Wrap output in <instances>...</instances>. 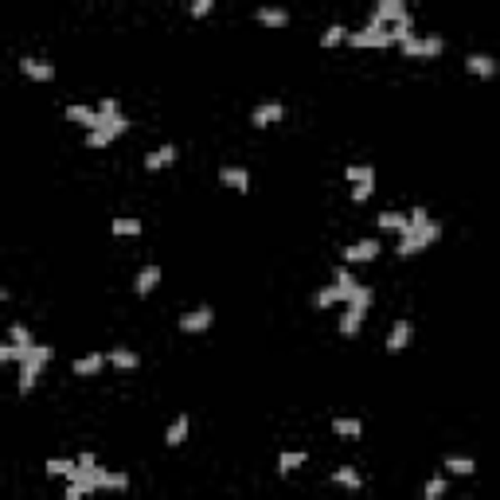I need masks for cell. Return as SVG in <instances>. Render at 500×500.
Returning a JSON list of instances; mask_svg holds the SVG:
<instances>
[{
	"label": "cell",
	"mask_w": 500,
	"mask_h": 500,
	"mask_svg": "<svg viewBox=\"0 0 500 500\" xmlns=\"http://www.w3.org/2000/svg\"><path fill=\"white\" fill-rule=\"evenodd\" d=\"M368 305H372V285H360L348 301H344V317H340V333L356 336L363 328V317H368Z\"/></svg>",
	"instance_id": "1"
},
{
	"label": "cell",
	"mask_w": 500,
	"mask_h": 500,
	"mask_svg": "<svg viewBox=\"0 0 500 500\" xmlns=\"http://www.w3.org/2000/svg\"><path fill=\"white\" fill-rule=\"evenodd\" d=\"M438 238H441V227L430 219L426 227H407V231L399 235V246H395V250H399L402 258H411V255H422L426 246H434Z\"/></svg>",
	"instance_id": "2"
},
{
	"label": "cell",
	"mask_w": 500,
	"mask_h": 500,
	"mask_svg": "<svg viewBox=\"0 0 500 500\" xmlns=\"http://www.w3.org/2000/svg\"><path fill=\"white\" fill-rule=\"evenodd\" d=\"M51 356H55V348H51V344H36V348L28 352V360L20 363V395H31V387L40 383L43 368L51 363Z\"/></svg>",
	"instance_id": "3"
},
{
	"label": "cell",
	"mask_w": 500,
	"mask_h": 500,
	"mask_svg": "<svg viewBox=\"0 0 500 500\" xmlns=\"http://www.w3.org/2000/svg\"><path fill=\"white\" fill-rule=\"evenodd\" d=\"M399 47L407 59H438L446 43H441L438 36H411V40H402Z\"/></svg>",
	"instance_id": "4"
},
{
	"label": "cell",
	"mask_w": 500,
	"mask_h": 500,
	"mask_svg": "<svg viewBox=\"0 0 500 500\" xmlns=\"http://www.w3.org/2000/svg\"><path fill=\"white\" fill-rule=\"evenodd\" d=\"M348 43H352V47H391L395 36L383 31L379 24H368L363 31H348Z\"/></svg>",
	"instance_id": "5"
},
{
	"label": "cell",
	"mask_w": 500,
	"mask_h": 500,
	"mask_svg": "<svg viewBox=\"0 0 500 500\" xmlns=\"http://www.w3.org/2000/svg\"><path fill=\"white\" fill-rule=\"evenodd\" d=\"M211 321H215V309H211V305H199V309L180 317V333H204V328H211Z\"/></svg>",
	"instance_id": "6"
},
{
	"label": "cell",
	"mask_w": 500,
	"mask_h": 500,
	"mask_svg": "<svg viewBox=\"0 0 500 500\" xmlns=\"http://www.w3.org/2000/svg\"><path fill=\"white\" fill-rule=\"evenodd\" d=\"M282 118H285V106H282V102H262V106L250 109V126H255V129L278 126Z\"/></svg>",
	"instance_id": "7"
},
{
	"label": "cell",
	"mask_w": 500,
	"mask_h": 500,
	"mask_svg": "<svg viewBox=\"0 0 500 500\" xmlns=\"http://www.w3.org/2000/svg\"><path fill=\"white\" fill-rule=\"evenodd\" d=\"M411 340H414V324L402 317V321L391 324V333H387V352H407Z\"/></svg>",
	"instance_id": "8"
},
{
	"label": "cell",
	"mask_w": 500,
	"mask_h": 500,
	"mask_svg": "<svg viewBox=\"0 0 500 500\" xmlns=\"http://www.w3.org/2000/svg\"><path fill=\"white\" fill-rule=\"evenodd\" d=\"M375 255H379V243L375 238H360V243L344 246V262H375Z\"/></svg>",
	"instance_id": "9"
},
{
	"label": "cell",
	"mask_w": 500,
	"mask_h": 500,
	"mask_svg": "<svg viewBox=\"0 0 500 500\" xmlns=\"http://www.w3.org/2000/svg\"><path fill=\"white\" fill-rule=\"evenodd\" d=\"M67 121L86 126V129H102L106 126V114H102V109H90V106H67Z\"/></svg>",
	"instance_id": "10"
},
{
	"label": "cell",
	"mask_w": 500,
	"mask_h": 500,
	"mask_svg": "<svg viewBox=\"0 0 500 500\" xmlns=\"http://www.w3.org/2000/svg\"><path fill=\"white\" fill-rule=\"evenodd\" d=\"M399 16H407V0H379V4H375V12H372V24H387V20H399Z\"/></svg>",
	"instance_id": "11"
},
{
	"label": "cell",
	"mask_w": 500,
	"mask_h": 500,
	"mask_svg": "<svg viewBox=\"0 0 500 500\" xmlns=\"http://www.w3.org/2000/svg\"><path fill=\"white\" fill-rule=\"evenodd\" d=\"M219 180H223L227 188H235V192H250V172L238 165H223L219 168Z\"/></svg>",
	"instance_id": "12"
},
{
	"label": "cell",
	"mask_w": 500,
	"mask_h": 500,
	"mask_svg": "<svg viewBox=\"0 0 500 500\" xmlns=\"http://www.w3.org/2000/svg\"><path fill=\"white\" fill-rule=\"evenodd\" d=\"M20 70L28 75L31 82H51V79H55V67L43 63V59H20Z\"/></svg>",
	"instance_id": "13"
},
{
	"label": "cell",
	"mask_w": 500,
	"mask_h": 500,
	"mask_svg": "<svg viewBox=\"0 0 500 500\" xmlns=\"http://www.w3.org/2000/svg\"><path fill=\"white\" fill-rule=\"evenodd\" d=\"M465 70H469V75H477V79H492V75H497V59H492V55H469V59H465Z\"/></svg>",
	"instance_id": "14"
},
{
	"label": "cell",
	"mask_w": 500,
	"mask_h": 500,
	"mask_svg": "<svg viewBox=\"0 0 500 500\" xmlns=\"http://www.w3.org/2000/svg\"><path fill=\"white\" fill-rule=\"evenodd\" d=\"M106 363H109V356H102V352H90V356H79L70 372H75V375H98L102 368H106Z\"/></svg>",
	"instance_id": "15"
},
{
	"label": "cell",
	"mask_w": 500,
	"mask_h": 500,
	"mask_svg": "<svg viewBox=\"0 0 500 500\" xmlns=\"http://www.w3.org/2000/svg\"><path fill=\"white\" fill-rule=\"evenodd\" d=\"M157 285H160V266H145L137 274V282H133V289H137V297H149Z\"/></svg>",
	"instance_id": "16"
},
{
	"label": "cell",
	"mask_w": 500,
	"mask_h": 500,
	"mask_svg": "<svg viewBox=\"0 0 500 500\" xmlns=\"http://www.w3.org/2000/svg\"><path fill=\"white\" fill-rule=\"evenodd\" d=\"M375 227H383V231H407V227H411V215H402V211H379V215H375Z\"/></svg>",
	"instance_id": "17"
},
{
	"label": "cell",
	"mask_w": 500,
	"mask_h": 500,
	"mask_svg": "<svg viewBox=\"0 0 500 500\" xmlns=\"http://www.w3.org/2000/svg\"><path fill=\"white\" fill-rule=\"evenodd\" d=\"M333 434L356 441V438H363V422L360 418H333Z\"/></svg>",
	"instance_id": "18"
},
{
	"label": "cell",
	"mask_w": 500,
	"mask_h": 500,
	"mask_svg": "<svg viewBox=\"0 0 500 500\" xmlns=\"http://www.w3.org/2000/svg\"><path fill=\"white\" fill-rule=\"evenodd\" d=\"M106 356H109V363H114L118 372H133V368L141 363V356L133 352V348H114V352H106Z\"/></svg>",
	"instance_id": "19"
},
{
	"label": "cell",
	"mask_w": 500,
	"mask_h": 500,
	"mask_svg": "<svg viewBox=\"0 0 500 500\" xmlns=\"http://www.w3.org/2000/svg\"><path fill=\"white\" fill-rule=\"evenodd\" d=\"M172 160H176V145H160L157 153H149L145 157V168L149 172H157V168H168Z\"/></svg>",
	"instance_id": "20"
},
{
	"label": "cell",
	"mask_w": 500,
	"mask_h": 500,
	"mask_svg": "<svg viewBox=\"0 0 500 500\" xmlns=\"http://www.w3.org/2000/svg\"><path fill=\"white\" fill-rule=\"evenodd\" d=\"M333 282H336V289H340V297H344V301H348V297H352L356 289H360V282H356V278H352V270H348V262H344L340 270H336V274H333Z\"/></svg>",
	"instance_id": "21"
},
{
	"label": "cell",
	"mask_w": 500,
	"mask_h": 500,
	"mask_svg": "<svg viewBox=\"0 0 500 500\" xmlns=\"http://www.w3.org/2000/svg\"><path fill=\"white\" fill-rule=\"evenodd\" d=\"M258 24H262V28H285V24H289V12L266 4V8H258Z\"/></svg>",
	"instance_id": "22"
},
{
	"label": "cell",
	"mask_w": 500,
	"mask_h": 500,
	"mask_svg": "<svg viewBox=\"0 0 500 500\" xmlns=\"http://www.w3.org/2000/svg\"><path fill=\"white\" fill-rule=\"evenodd\" d=\"M446 469H450L453 477H473V473H477V461H473V457H457V453H450V457H446Z\"/></svg>",
	"instance_id": "23"
},
{
	"label": "cell",
	"mask_w": 500,
	"mask_h": 500,
	"mask_svg": "<svg viewBox=\"0 0 500 500\" xmlns=\"http://www.w3.org/2000/svg\"><path fill=\"white\" fill-rule=\"evenodd\" d=\"M43 469H47L51 477H70V473L79 469V457H51Z\"/></svg>",
	"instance_id": "24"
},
{
	"label": "cell",
	"mask_w": 500,
	"mask_h": 500,
	"mask_svg": "<svg viewBox=\"0 0 500 500\" xmlns=\"http://www.w3.org/2000/svg\"><path fill=\"white\" fill-rule=\"evenodd\" d=\"M188 438V414H176V422L165 430V446H180Z\"/></svg>",
	"instance_id": "25"
},
{
	"label": "cell",
	"mask_w": 500,
	"mask_h": 500,
	"mask_svg": "<svg viewBox=\"0 0 500 500\" xmlns=\"http://www.w3.org/2000/svg\"><path fill=\"white\" fill-rule=\"evenodd\" d=\"M333 480L336 485H344V489H363V477L352 469V465H340V469L333 473Z\"/></svg>",
	"instance_id": "26"
},
{
	"label": "cell",
	"mask_w": 500,
	"mask_h": 500,
	"mask_svg": "<svg viewBox=\"0 0 500 500\" xmlns=\"http://www.w3.org/2000/svg\"><path fill=\"white\" fill-rule=\"evenodd\" d=\"M305 465V453L301 450H289V453H278V473H294Z\"/></svg>",
	"instance_id": "27"
},
{
	"label": "cell",
	"mask_w": 500,
	"mask_h": 500,
	"mask_svg": "<svg viewBox=\"0 0 500 500\" xmlns=\"http://www.w3.org/2000/svg\"><path fill=\"white\" fill-rule=\"evenodd\" d=\"M336 43H348V28H344V24L324 28V36H321V47H336Z\"/></svg>",
	"instance_id": "28"
},
{
	"label": "cell",
	"mask_w": 500,
	"mask_h": 500,
	"mask_svg": "<svg viewBox=\"0 0 500 500\" xmlns=\"http://www.w3.org/2000/svg\"><path fill=\"white\" fill-rule=\"evenodd\" d=\"M391 36H395V43H402V40H411V36H414V20H411V12H407V16H399V20H395Z\"/></svg>",
	"instance_id": "29"
},
{
	"label": "cell",
	"mask_w": 500,
	"mask_h": 500,
	"mask_svg": "<svg viewBox=\"0 0 500 500\" xmlns=\"http://www.w3.org/2000/svg\"><path fill=\"white\" fill-rule=\"evenodd\" d=\"M344 176L352 180V184H360V180H375V168L372 165H348L344 168Z\"/></svg>",
	"instance_id": "30"
},
{
	"label": "cell",
	"mask_w": 500,
	"mask_h": 500,
	"mask_svg": "<svg viewBox=\"0 0 500 500\" xmlns=\"http://www.w3.org/2000/svg\"><path fill=\"white\" fill-rule=\"evenodd\" d=\"M109 231H114V235H141V219H114Z\"/></svg>",
	"instance_id": "31"
},
{
	"label": "cell",
	"mask_w": 500,
	"mask_h": 500,
	"mask_svg": "<svg viewBox=\"0 0 500 500\" xmlns=\"http://www.w3.org/2000/svg\"><path fill=\"white\" fill-rule=\"evenodd\" d=\"M336 301H344V297H340V289H336V282H333V285H324L321 294H317V305H321V309H333Z\"/></svg>",
	"instance_id": "32"
},
{
	"label": "cell",
	"mask_w": 500,
	"mask_h": 500,
	"mask_svg": "<svg viewBox=\"0 0 500 500\" xmlns=\"http://www.w3.org/2000/svg\"><path fill=\"white\" fill-rule=\"evenodd\" d=\"M109 141H114L109 129H90V133H86V149H106Z\"/></svg>",
	"instance_id": "33"
},
{
	"label": "cell",
	"mask_w": 500,
	"mask_h": 500,
	"mask_svg": "<svg viewBox=\"0 0 500 500\" xmlns=\"http://www.w3.org/2000/svg\"><path fill=\"white\" fill-rule=\"evenodd\" d=\"M375 192V180H360V184H352V204H368Z\"/></svg>",
	"instance_id": "34"
},
{
	"label": "cell",
	"mask_w": 500,
	"mask_h": 500,
	"mask_svg": "<svg viewBox=\"0 0 500 500\" xmlns=\"http://www.w3.org/2000/svg\"><path fill=\"white\" fill-rule=\"evenodd\" d=\"M446 489H450V485H446V477H430L422 492H426V500H441V497H446Z\"/></svg>",
	"instance_id": "35"
},
{
	"label": "cell",
	"mask_w": 500,
	"mask_h": 500,
	"mask_svg": "<svg viewBox=\"0 0 500 500\" xmlns=\"http://www.w3.org/2000/svg\"><path fill=\"white\" fill-rule=\"evenodd\" d=\"M8 340H12V344H28V348H31V344H36V340H31V333H28V328H24L20 321H16V324H12V328H8Z\"/></svg>",
	"instance_id": "36"
},
{
	"label": "cell",
	"mask_w": 500,
	"mask_h": 500,
	"mask_svg": "<svg viewBox=\"0 0 500 500\" xmlns=\"http://www.w3.org/2000/svg\"><path fill=\"white\" fill-rule=\"evenodd\" d=\"M106 489H109V492H126V489H129V473H109Z\"/></svg>",
	"instance_id": "37"
},
{
	"label": "cell",
	"mask_w": 500,
	"mask_h": 500,
	"mask_svg": "<svg viewBox=\"0 0 500 500\" xmlns=\"http://www.w3.org/2000/svg\"><path fill=\"white\" fill-rule=\"evenodd\" d=\"M211 4H215V0H192V8H188V16H192V20H204L207 12H211Z\"/></svg>",
	"instance_id": "38"
},
{
	"label": "cell",
	"mask_w": 500,
	"mask_h": 500,
	"mask_svg": "<svg viewBox=\"0 0 500 500\" xmlns=\"http://www.w3.org/2000/svg\"><path fill=\"white\" fill-rule=\"evenodd\" d=\"M430 215H426V207H411V227H426Z\"/></svg>",
	"instance_id": "39"
},
{
	"label": "cell",
	"mask_w": 500,
	"mask_h": 500,
	"mask_svg": "<svg viewBox=\"0 0 500 500\" xmlns=\"http://www.w3.org/2000/svg\"><path fill=\"white\" fill-rule=\"evenodd\" d=\"M102 114H106V118H114V114H118V102H114V98H106V102H102Z\"/></svg>",
	"instance_id": "40"
},
{
	"label": "cell",
	"mask_w": 500,
	"mask_h": 500,
	"mask_svg": "<svg viewBox=\"0 0 500 500\" xmlns=\"http://www.w3.org/2000/svg\"><path fill=\"white\" fill-rule=\"evenodd\" d=\"M79 497H86V492H82L79 485H75V480H70V485H67V500H79Z\"/></svg>",
	"instance_id": "41"
}]
</instances>
